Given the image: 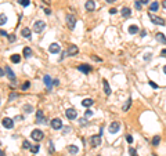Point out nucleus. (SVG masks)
I'll list each match as a JSON object with an SVG mask.
<instances>
[{
    "mask_svg": "<svg viewBox=\"0 0 166 156\" xmlns=\"http://www.w3.org/2000/svg\"><path fill=\"white\" fill-rule=\"evenodd\" d=\"M50 124H51V127L54 128V130H60V128H62L64 127V124H62V120L58 119V117H56V119H53L51 122H50Z\"/></svg>",
    "mask_w": 166,
    "mask_h": 156,
    "instance_id": "nucleus-5",
    "label": "nucleus"
},
{
    "mask_svg": "<svg viewBox=\"0 0 166 156\" xmlns=\"http://www.w3.org/2000/svg\"><path fill=\"white\" fill-rule=\"evenodd\" d=\"M65 115H67V117H68L69 120H73V119H76V117H78V112H76L75 108H69V109H67Z\"/></svg>",
    "mask_w": 166,
    "mask_h": 156,
    "instance_id": "nucleus-7",
    "label": "nucleus"
},
{
    "mask_svg": "<svg viewBox=\"0 0 166 156\" xmlns=\"http://www.w3.org/2000/svg\"><path fill=\"white\" fill-rule=\"evenodd\" d=\"M129 152H130V156H138L137 155V151L134 148H130V149H129Z\"/></svg>",
    "mask_w": 166,
    "mask_h": 156,
    "instance_id": "nucleus-36",
    "label": "nucleus"
},
{
    "mask_svg": "<svg viewBox=\"0 0 166 156\" xmlns=\"http://www.w3.org/2000/svg\"><path fill=\"white\" fill-rule=\"evenodd\" d=\"M141 6H143V3H141V2H136V3H134V7H136L137 10H141Z\"/></svg>",
    "mask_w": 166,
    "mask_h": 156,
    "instance_id": "nucleus-39",
    "label": "nucleus"
},
{
    "mask_svg": "<svg viewBox=\"0 0 166 156\" xmlns=\"http://www.w3.org/2000/svg\"><path fill=\"white\" fill-rule=\"evenodd\" d=\"M93 115H94V112H93V111H90V109H87L86 112H84V116H86V117H91Z\"/></svg>",
    "mask_w": 166,
    "mask_h": 156,
    "instance_id": "nucleus-35",
    "label": "nucleus"
},
{
    "mask_svg": "<svg viewBox=\"0 0 166 156\" xmlns=\"http://www.w3.org/2000/svg\"><path fill=\"white\" fill-rule=\"evenodd\" d=\"M90 144H91V147H98V145L101 144V135L98 134V135H93V137L90 138Z\"/></svg>",
    "mask_w": 166,
    "mask_h": 156,
    "instance_id": "nucleus-12",
    "label": "nucleus"
},
{
    "mask_svg": "<svg viewBox=\"0 0 166 156\" xmlns=\"http://www.w3.org/2000/svg\"><path fill=\"white\" fill-rule=\"evenodd\" d=\"M10 61L14 62V64H18L19 61H21V55H19V54H13V55L10 57Z\"/></svg>",
    "mask_w": 166,
    "mask_h": 156,
    "instance_id": "nucleus-22",
    "label": "nucleus"
},
{
    "mask_svg": "<svg viewBox=\"0 0 166 156\" xmlns=\"http://www.w3.org/2000/svg\"><path fill=\"white\" fill-rule=\"evenodd\" d=\"M120 14H122L123 18H130V17H131V10L127 8V7H123V8H122V11H120Z\"/></svg>",
    "mask_w": 166,
    "mask_h": 156,
    "instance_id": "nucleus-16",
    "label": "nucleus"
},
{
    "mask_svg": "<svg viewBox=\"0 0 166 156\" xmlns=\"http://www.w3.org/2000/svg\"><path fill=\"white\" fill-rule=\"evenodd\" d=\"M116 13H118L116 8H111V10H109V14H116Z\"/></svg>",
    "mask_w": 166,
    "mask_h": 156,
    "instance_id": "nucleus-46",
    "label": "nucleus"
},
{
    "mask_svg": "<svg viewBox=\"0 0 166 156\" xmlns=\"http://www.w3.org/2000/svg\"><path fill=\"white\" fill-rule=\"evenodd\" d=\"M126 141L129 142V144H131V142H133V137H131L130 134H126Z\"/></svg>",
    "mask_w": 166,
    "mask_h": 156,
    "instance_id": "nucleus-40",
    "label": "nucleus"
},
{
    "mask_svg": "<svg viewBox=\"0 0 166 156\" xmlns=\"http://www.w3.org/2000/svg\"><path fill=\"white\" fill-rule=\"evenodd\" d=\"M93 104H94V100H91V98H86V100L82 101V105H83L84 108H89V106H91Z\"/></svg>",
    "mask_w": 166,
    "mask_h": 156,
    "instance_id": "nucleus-20",
    "label": "nucleus"
},
{
    "mask_svg": "<svg viewBox=\"0 0 166 156\" xmlns=\"http://www.w3.org/2000/svg\"><path fill=\"white\" fill-rule=\"evenodd\" d=\"M49 151L50 152H54V145H53V141L49 142Z\"/></svg>",
    "mask_w": 166,
    "mask_h": 156,
    "instance_id": "nucleus-42",
    "label": "nucleus"
},
{
    "mask_svg": "<svg viewBox=\"0 0 166 156\" xmlns=\"http://www.w3.org/2000/svg\"><path fill=\"white\" fill-rule=\"evenodd\" d=\"M18 3L22 6V7H28L30 4V0H18Z\"/></svg>",
    "mask_w": 166,
    "mask_h": 156,
    "instance_id": "nucleus-29",
    "label": "nucleus"
},
{
    "mask_svg": "<svg viewBox=\"0 0 166 156\" xmlns=\"http://www.w3.org/2000/svg\"><path fill=\"white\" fill-rule=\"evenodd\" d=\"M45 28H46V22L42 21V19H38V21H35V23H33V30H35L36 33L43 32Z\"/></svg>",
    "mask_w": 166,
    "mask_h": 156,
    "instance_id": "nucleus-1",
    "label": "nucleus"
},
{
    "mask_svg": "<svg viewBox=\"0 0 166 156\" xmlns=\"http://www.w3.org/2000/svg\"><path fill=\"white\" fill-rule=\"evenodd\" d=\"M162 7L166 8V0H163V2H162Z\"/></svg>",
    "mask_w": 166,
    "mask_h": 156,
    "instance_id": "nucleus-55",
    "label": "nucleus"
},
{
    "mask_svg": "<svg viewBox=\"0 0 166 156\" xmlns=\"http://www.w3.org/2000/svg\"><path fill=\"white\" fill-rule=\"evenodd\" d=\"M158 7H159V3L158 2H152L151 6H150V11H157Z\"/></svg>",
    "mask_w": 166,
    "mask_h": 156,
    "instance_id": "nucleus-27",
    "label": "nucleus"
},
{
    "mask_svg": "<svg viewBox=\"0 0 166 156\" xmlns=\"http://www.w3.org/2000/svg\"><path fill=\"white\" fill-rule=\"evenodd\" d=\"M0 75H2V77H4V69L0 70Z\"/></svg>",
    "mask_w": 166,
    "mask_h": 156,
    "instance_id": "nucleus-57",
    "label": "nucleus"
},
{
    "mask_svg": "<svg viewBox=\"0 0 166 156\" xmlns=\"http://www.w3.org/2000/svg\"><path fill=\"white\" fill-rule=\"evenodd\" d=\"M6 75H7L8 80H10L11 83H15V82H17V77H15L14 72H13V69H11L10 66H6Z\"/></svg>",
    "mask_w": 166,
    "mask_h": 156,
    "instance_id": "nucleus-8",
    "label": "nucleus"
},
{
    "mask_svg": "<svg viewBox=\"0 0 166 156\" xmlns=\"http://www.w3.org/2000/svg\"><path fill=\"white\" fill-rule=\"evenodd\" d=\"M155 37H157V40H158V42H161L162 44H166V37H165L163 33L159 32V33H157V36H155Z\"/></svg>",
    "mask_w": 166,
    "mask_h": 156,
    "instance_id": "nucleus-21",
    "label": "nucleus"
},
{
    "mask_svg": "<svg viewBox=\"0 0 166 156\" xmlns=\"http://www.w3.org/2000/svg\"><path fill=\"white\" fill-rule=\"evenodd\" d=\"M30 137L33 138V140L35 141H42L43 140V137H45V134H43V131L42 130H39V128H35V130L32 131V133H30Z\"/></svg>",
    "mask_w": 166,
    "mask_h": 156,
    "instance_id": "nucleus-4",
    "label": "nucleus"
},
{
    "mask_svg": "<svg viewBox=\"0 0 166 156\" xmlns=\"http://www.w3.org/2000/svg\"><path fill=\"white\" fill-rule=\"evenodd\" d=\"M141 3H143V4H148V3H150V0H140Z\"/></svg>",
    "mask_w": 166,
    "mask_h": 156,
    "instance_id": "nucleus-53",
    "label": "nucleus"
},
{
    "mask_svg": "<svg viewBox=\"0 0 166 156\" xmlns=\"http://www.w3.org/2000/svg\"><path fill=\"white\" fill-rule=\"evenodd\" d=\"M36 123H46L45 122V115H43V112L40 109L36 112Z\"/></svg>",
    "mask_w": 166,
    "mask_h": 156,
    "instance_id": "nucleus-15",
    "label": "nucleus"
},
{
    "mask_svg": "<svg viewBox=\"0 0 166 156\" xmlns=\"http://www.w3.org/2000/svg\"><path fill=\"white\" fill-rule=\"evenodd\" d=\"M91 68L90 65H87V64H82V65H79L78 66V70H80V72H83L84 75H87V73H90L91 72Z\"/></svg>",
    "mask_w": 166,
    "mask_h": 156,
    "instance_id": "nucleus-13",
    "label": "nucleus"
},
{
    "mask_svg": "<svg viewBox=\"0 0 166 156\" xmlns=\"http://www.w3.org/2000/svg\"><path fill=\"white\" fill-rule=\"evenodd\" d=\"M21 35L24 36V37H26V39H30V29L29 28H24L22 30H21Z\"/></svg>",
    "mask_w": 166,
    "mask_h": 156,
    "instance_id": "nucleus-23",
    "label": "nucleus"
},
{
    "mask_svg": "<svg viewBox=\"0 0 166 156\" xmlns=\"http://www.w3.org/2000/svg\"><path fill=\"white\" fill-rule=\"evenodd\" d=\"M8 40H10V42H14V40H15V36H14V35L8 36Z\"/></svg>",
    "mask_w": 166,
    "mask_h": 156,
    "instance_id": "nucleus-49",
    "label": "nucleus"
},
{
    "mask_svg": "<svg viewBox=\"0 0 166 156\" xmlns=\"http://www.w3.org/2000/svg\"><path fill=\"white\" fill-rule=\"evenodd\" d=\"M161 55H162V57H166V49H163V50L161 51Z\"/></svg>",
    "mask_w": 166,
    "mask_h": 156,
    "instance_id": "nucleus-51",
    "label": "nucleus"
},
{
    "mask_svg": "<svg viewBox=\"0 0 166 156\" xmlns=\"http://www.w3.org/2000/svg\"><path fill=\"white\" fill-rule=\"evenodd\" d=\"M84 7H86L87 11H94V8H96V2H94V0H87V2L84 3Z\"/></svg>",
    "mask_w": 166,
    "mask_h": 156,
    "instance_id": "nucleus-14",
    "label": "nucleus"
},
{
    "mask_svg": "<svg viewBox=\"0 0 166 156\" xmlns=\"http://www.w3.org/2000/svg\"><path fill=\"white\" fill-rule=\"evenodd\" d=\"M0 156H4V152H3V151H2V153H0Z\"/></svg>",
    "mask_w": 166,
    "mask_h": 156,
    "instance_id": "nucleus-60",
    "label": "nucleus"
},
{
    "mask_svg": "<svg viewBox=\"0 0 166 156\" xmlns=\"http://www.w3.org/2000/svg\"><path fill=\"white\" fill-rule=\"evenodd\" d=\"M22 119H24L22 116H15V117H14V122H17V120H22Z\"/></svg>",
    "mask_w": 166,
    "mask_h": 156,
    "instance_id": "nucleus-50",
    "label": "nucleus"
},
{
    "mask_svg": "<svg viewBox=\"0 0 166 156\" xmlns=\"http://www.w3.org/2000/svg\"><path fill=\"white\" fill-rule=\"evenodd\" d=\"M163 73H165V75H166V65H165V66H163Z\"/></svg>",
    "mask_w": 166,
    "mask_h": 156,
    "instance_id": "nucleus-59",
    "label": "nucleus"
},
{
    "mask_svg": "<svg viewBox=\"0 0 166 156\" xmlns=\"http://www.w3.org/2000/svg\"><path fill=\"white\" fill-rule=\"evenodd\" d=\"M60 84V80L58 79H54V86H58Z\"/></svg>",
    "mask_w": 166,
    "mask_h": 156,
    "instance_id": "nucleus-52",
    "label": "nucleus"
},
{
    "mask_svg": "<svg viewBox=\"0 0 166 156\" xmlns=\"http://www.w3.org/2000/svg\"><path fill=\"white\" fill-rule=\"evenodd\" d=\"M140 36H141V37H145V36H147V32H145V30H141V32H140Z\"/></svg>",
    "mask_w": 166,
    "mask_h": 156,
    "instance_id": "nucleus-48",
    "label": "nucleus"
},
{
    "mask_svg": "<svg viewBox=\"0 0 166 156\" xmlns=\"http://www.w3.org/2000/svg\"><path fill=\"white\" fill-rule=\"evenodd\" d=\"M148 83H150V86L152 87V89H158V84H157V83H154V82H152V80H150V82H148Z\"/></svg>",
    "mask_w": 166,
    "mask_h": 156,
    "instance_id": "nucleus-43",
    "label": "nucleus"
},
{
    "mask_svg": "<svg viewBox=\"0 0 166 156\" xmlns=\"http://www.w3.org/2000/svg\"><path fill=\"white\" fill-rule=\"evenodd\" d=\"M129 33H130V35H136V33H138V26L137 25H130L129 26Z\"/></svg>",
    "mask_w": 166,
    "mask_h": 156,
    "instance_id": "nucleus-24",
    "label": "nucleus"
},
{
    "mask_svg": "<svg viewBox=\"0 0 166 156\" xmlns=\"http://www.w3.org/2000/svg\"><path fill=\"white\" fill-rule=\"evenodd\" d=\"M159 142H161V137H159V135H155V137L152 138V145H154V147H158Z\"/></svg>",
    "mask_w": 166,
    "mask_h": 156,
    "instance_id": "nucleus-28",
    "label": "nucleus"
},
{
    "mask_svg": "<svg viewBox=\"0 0 166 156\" xmlns=\"http://www.w3.org/2000/svg\"><path fill=\"white\" fill-rule=\"evenodd\" d=\"M152 58V54L151 53H145L144 54V61H148V59H151Z\"/></svg>",
    "mask_w": 166,
    "mask_h": 156,
    "instance_id": "nucleus-37",
    "label": "nucleus"
},
{
    "mask_svg": "<svg viewBox=\"0 0 166 156\" xmlns=\"http://www.w3.org/2000/svg\"><path fill=\"white\" fill-rule=\"evenodd\" d=\"M43 82H45L46 87H47V90H51V89H53V86H54V80H53V77L50 76V75H46V76L43 77Z\"/></svg>",
    "mask_w": 166,
    "mask_h": 156,
    "instance_id": "nucleus-6",
    "label": "nucleus"
},
{
    "mask_svg": "<svg viewBox=\"0 0 166 156\" xmlns=\"http://www.w3.org/2000/svg\"><path fill=\"white\" fill-rule=\"evenodd\" d=\"M114 2H116V0H107V3H114Z\"/></svg>",
    "mask_w": 166,
    "mask_h": 156,
    "instance_id": "nucleus-58",
    "label": "nucleus"
},
{
    "mask_svg": "<svg viewBox=\"0 0 166 156\" xmlns=\"http://www.w3.org/2000/svg\"><path fill=\"white\" fill-rule=\"evenodd\" d=\"M0 23H2V25L7 23V17H6L4 14H2V15H0Z\"/></svg>",
    "mask_w": 166,
    "mask_h": 156,
    "instance_id": "nucleus-34",
    "label": "nucleus"
},
{
    "mask_svg": "<svg viewBox=\"0 0 166 156\" xmlns=\"http://www.w3.org/2000/svg\"><path fill=\"white\" fill-rule=\"evenodd\" d=\"M22 109H24L25 113H32V112H33V106H32V105H29V104H25Z\"/></svg>",
    "mask_w": 166,
    "mask_h": 156,
    "instance_id": "nucleus-25",
    "label": "nucleus"
},
{
    "mask_svg": "<svg viewBox=\"0 0 166 156\" xmlns=\"http://www.w3.org/2000/svg\"><path fill=\"white\" fill-rule=\"evenodd\" d=\"M39 149H40V145H39V144H38V145H33V147L30 148V152L35 155V153H38V152H39Z\"/></svg>",
    "mask_w": 166,
    "mask_h": 156,
    "instance_id": "nucleus-30",
    "label": "nucleus"
},
{
    "mask_svg": "<svg viewBox=\"0 0 166 156\" xmlns=\"http://www.w3.org/2000/svg\"><path fill=\"white\" fill-rule=\"evenodd\" d=\"M45 14L46 15H50V14H51V10H50V8H45Z\"/></svg>",
    "mask_w": 166,
    "mask_h": 156,
    "instance_id": "nucleus-45",
    "label": "nucleus"
},
{
    "mask_svg": "<svg viewBox=\"0 0 166 156\" xmlns=\"http://www.w3.org/2000/svg\"><path fill=\"white\" fill-rule=\"evenodd\" d=\"M148 17H150V21L152 23H155V25H161V26H163L165 25V21L161 18V17H157L155 14H152V13H148Z\"/></svg>",
    "mask_w": 166,
    "mask_h": 156,
    "instance_id": "nucleus-2",
    "label": "nucleus"
},
{
    "mask_svg": "<svg viewBox=\"0 0 166 156\" xmlns=\"http://www.w3.org/2000/svg\"><path fill=\"white\" fill-rule=\"evenodd\" d=\"M68 151H69V153H72V155H76L78 152H79V148L75 147V145H69L68 147Z\"/></svg>",
    "mask_w": 166,
    "mask_h": 156,
    "instance_id": "nucleus-26",
    "label": "nucleus"
},
{
    "mask_svg": "<svg viewBox=\"0 0 166 156\" xmlns=\"http://www.w3.org/2000/svg\"><path fill=\"white\" fill-rule=\"evenodd\" d=\"M49 51L51 54H58L61 51V46L58 43H51V44L49 46Z\"/></svg>",
    "mask_w": 166,
    "mask_h": 156,
    "instance_id": "nucleus-10",
    "label": "nucleus"
},
{
    "mask_svg": "<svg viewBox=\"0 0 166 156\" xmlns=\"http://www.w3.org/2000/svg\"><path fill=\"white\" fill-rule=\"evenodd\" d=\"M17 97H18V94H15V93H11V94H10V97H8V101H13V100H15Z\"/></svg>",
    "mask_w": 166,
    "mask_h": 156,
    "instance_id": "nucleus-38",
    "label": "nucleus"
},
{
    "mask_svg": "<svg viewBox=\"0 0 166 156\" xmlns=\"http://www.w3.org/2000/svg\"><path fill=\"white\" fill-rule=\"evenodd\" d=\"M67 54H68V51H67V53H65V51H64L62 54H61V57H60V61H62V59H64V57H65V55H67Z\"/></svg>",
    "mask_w": 166,
    "mask_h": 156,
    "instance_id": "nucleus-47",
    "label": "nucleus"
},
{
    "mask_svg": "<svg viewBox=\"0 0 166 156\" xmlns=\"http://www.w3.org/2000/svg\"><path fill=\"white\" fill-rule=\"evenodd\" d=\"M79 123H80V126H87V120H86V119H83V117L79 120Z\"/></svg>",
    "mask_w": 166,
    "mask_h": 156,
    "instance_id": "nucleus-41",
    "label": "nucleus"
},
{
    "mask_svg": "<svg viewBox=\"0 0 166 156\" xmlns=\"http://www.w3.org/2000/svg\"><path fill=\"white\" fill-rule=\"evenodd\" d=\"M43 3H46V4H50V3H51V0H43Z\"/></svg>",
    "mask_w": 166,
    "mask_h": 156,
    "instance_id": "nucleus-56",
    "label": "nucleus"
},
{
    "mask_svg": "<svg viewBox=\"0 0 166 156\" xmlns=\"http://www.w3.org/2000/svg\"><path fill=\"white\" fill-rule=\"evenodd\" d=\"M78 53H79V49H78V46H75V44H72V46L68 49V55H71V57H72V55H76Z\"/></svg>",
    "mask_w": 166,
    "mask_h": 156,
    "instance_id": "nucleus-17",
    "label": "nucleus"
},
{
    "mask_svg": "<svg viewBox=\"0 0 166 156\" xmlns=\"http://www.w3.org/2000/svg\"><path fill=\"white\" fill-rule=\"evenodd\" d=\"M119 128H120V123H119V122H112L111 126H109V133L111 134H116L118 131H119Z\"/></svg>",
    "mask_w": 166,
    "mask_h": 156,
    "instance_id": "nucleus-11",
    "label": "nucleus"
},
{
    "mask_svg": "<svg viewBox=\"0 0 166 156\" xmlns=\"http://www.w3.org/2000/svg\"><path fill=\"white\" fill-rule=\"evenodd\" d=\"M2 124H3V127H6V128H13L14 127V119H10V117H4V119L2 120Z\"/></svg>",
    "mask_w": 166,
    "mask_h": 156,
    "instance_id": "nucleus-9",
    "label": "nucleus"
},
{
    "mask_svg": "<svg viewBox=\"0 0 166 156\" xmlns=\"http://www.w3.org/2000/svg\"><path fill=\"white\" fill-rule=\"evenodd\" d=\"M65 21H67V25H68V28L71 30L75 29V26H76V17L75 15L68 14V15H67V18H65Z\"/></svg>",
    "mask_w": 166,
    "mask_h": 156,
    "instance_id": "nucleus-3",
    "label": "nucleus"
},
{
    "mask_svg": "<svg viewBox=\"0 0 166 156\" xmlns=\"http://www.w3.org/2000/svg\"><path fill=\"white\" fill-rule=\"evenodd\" d=\"M103 86H104V93H105V95H111V89H109V84L105 79L103 80Z\"/></svg>",
    "mask_w": 166,
    "mask_h": 156,
    "instance_id": "nucleus-19",
    "label": "nucleus"
},
{
    "mask_svg": "<svg viewBox=\"0 0 166 156\" xmlns=\"http://www.w3.org/2000/svg\"><path fill=\"white\" fill-rule=\"evenodd\" d=\"M69 130H71V127H62V133L64 134H68Z\"/></svg>",
    "mask_w": 166,
    "mask_h": 156,
    "instance_id": "nucleus-44",
    "label": "nucleus"
},
{
    "mask_svg": "<svg viewBox=\"0 0 166 156\" xmlns=\"http://www.w3.org/2000/svg\"><path fill=\"white\" fill-rule=\"evenodd\" d=\"M0 33H2V36H7V32H6L4 29H3V30H2V32H0Z\"/></svg>",
    "mask_w": 166,
    "mask_h": 156,
    "instance_id": "nucleus-54",
    "label": "nucleus"
},
{
    "mask_svg": "<svg viewBox=\"0 0 166 156\" xmlns=\"http://www.w3.org/2000/svg\"><path fill=\"white\" fill-rule=\"evenodd\" d=\"M24 57H25V58H30V57L33 55V51H32V49H30V47H24Z\"/></svg>",
    "mask_w": 166,
    "mask_h": 156,
    "instance_id": "nucleus-18",
    "label": "nucleus"
},
{
    "mask_svg": "<svg viewBox=\"0 0 166 156\" xmlns=\"http://www.w3.org/2000/svg\"><path fill=\"white\" fill-rule=\"evenodd\" d=\"M22 148L24 149H30V148H32V145H30L29 141H24L22 142Z\"/></svg>",
    "mask_w": 166,
    "mask_h": 156,
    "instance_id": "nucleus-33",
    "label": "nucleus"
},
{
    "mask_svg": "<svg viewBox=\"0 0 166 156\" xmlns=\"http://www.w3.org/2000/svg\"><path fill=\"white\" fill-rule=\"evenodd\" d=\"M154 156H158V155H154Z\"/></svg>",
    "mask_w": 166,
    "mask_h": 156,
    "instance_id": "nucleus-61",
    "label": "nucleus"
},
{
    "mask_svg": "<svg viewBox=\"0 0 166 156\" xmlns=\"http://www.w3.org/2000/svg\"><path fill=\"white\" fill-rule=\"evenodd\" d=\"M130 105H131V98H129V100H127V102L123 105V108H122V111H127L129 108H130Z\"/></svg>",
    "mask_w": 166,
    "mask_h": 156,
    "instance_id": "nucleus-31",
    "label": "nucleus"
},
{
    "mask_svg": "<svg viewBox=\"0 0 166 156\" xmlns=\"http://www.w3.org/2000/svg\"><path fill=\"white\" fill-rule=\"evenodd\" d=\"M30 87V83L29 82H24L22 83V86H21V90H24V91H26Z\"/></svg>",
    "mask_w": 166,
    "mask_h": 156,
    "instance_id": "nucleus-32",
    "label": "nucleus"
}]
</instances>
